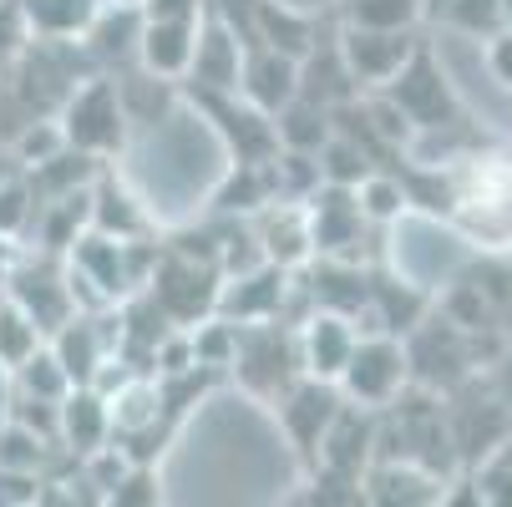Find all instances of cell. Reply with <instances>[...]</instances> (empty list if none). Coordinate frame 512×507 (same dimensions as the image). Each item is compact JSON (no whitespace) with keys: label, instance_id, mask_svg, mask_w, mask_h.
Returning a JSON list of instances; mask_svg holds the SVG:
<instances>
[{"label":"cell","instance_id":"6da1fadb","mask_svg":"<svg viewBox=\"0 0 512 507\" xmlns=\"http://www.w3.org/2000/svg\"><path fill=\"white\" fill-rule=\"evenodd\" d=\"M457 229L487 249H512V158L472 153L452 173V213Z\"/></svg>","mask_w":512,"mask_h":507},{"label":"cell","instance_id":"7a4b0ae2","mask_svg":"<svg viewBox=\"0 0 512 507\" xmlns=\"http://www.w3.org/2000/svg\"><path fill=\"white\" fill-rule=\"evenodd\" d=\"M61 137L66 148H77L87 158H112L127 142V112H122L117 82L87 77L82 87H71L61 97Z\"/></svg>","mask_w":512,"mask_h":507},{"label":"cell","instance_id":"3957f363","mask_svg":"<svg viewBox=\"0 0 512 507\" xmlns=\"http://www.w3.org/2000/svg\"><path fill=\"white\" fill-rule=\"evenodd\" d=\"M406 376H411V355L401 350L391 330H376V335H355V350L345 360V371L335 376V386H340V401L376 411L401 396Z\"/></svg>","mask_w":512,"mask_h":507},{"label":"cell","instance_id":"277c9868","mask_svg":"<svg viewBox=\"0 0 512 507\" xmlns=\"http://www.w3.org/2000/svg\"><path fill=\"white\" fill-rule=\"evenodd\" d=\"M386 97L406 112V122H411L416 132H436V127H457V122H462L457 92L447 87L442 66H436L431 51H421V46L406 56V66L386 82Z\"/></svg>","mask_w":512,"mask_h":507},{"label":"cell","instance_id":"5b68a950","mask_svg":"<svg viewBox=\"0 0 512 507\" xmlns=\"http://www.w3.org/2000/svg\"><path fill=\"white\" fill-rule=\"evenodd\" d=\"M0 289L31 315V325L41 330V340L66 325L71 315H77V300H71V284H66V269H56L46 254L41 259H16L11 274L0 279Z\"/></svg>","mask_w":512,"mask_h":507},{"label":"cell","instance_id":"8992f818","mask_svg":"<svg viewBox=\"0 0 512 507\" xmlns=\"http://www.w3.org/2000/svg\"><path fill=\"white\" fill-rule=\"evenodd\" d=\"M340 66L350 71V82L365 87H386L396 71L406 66V56L416 51L411 31H376V26H345L340 31Z\"/></svg>","mask_w":512,"mask_h":507},{"label":"cell","instance_id":"52a82bcc","mask_svg":"<svg viewBox=\"0 0 512 507\" xmlns=\"http://www.w3.org/2000/svg\"><path fill=\"white\" fill-rule=\"evenodd\" d=\"M350 350H355V325L345 310L320 305L315 315H305V325L295 335V355H300V371L310 381H335L345 371Z\"/></svg>","mask_w":512,"mask_h":507},{"label":"cell","instance_id":"ba28073f","mask_svg":"<svg viewBox=\"0 0 512 507\" xmlns=\"http://www.w3.org/2000/svg\"><path fill=\"white\" fill-rule=\"evenodd\" d=\"M295 92H300V61H295V56H284V51H274V46L244 51L234 97H244L249 107H259V112L274 117Z\"/></svg>","mask_w":512,"mask_h":507},{"label":"cell","instance_id":"9c48e42d","mask_svg":"<svg viewBox=\"0 0 512 507\" xmlns=\"http://www.w3.org/2000/svg\"><path fill=\"white\" fill-rule=\"evenodd\" d=\"M254 239H259L264 259H269V264H279V269H300V264L315 254L305 203H295V198H269V203L259 208Z\"/></svg>","mask_w":512,"mask_h":507},{"label":"cell","instance_id":"30bf717a","mask_svg":"<svg viewBox=\"0 0 512 507\" xmlns=\"http://www.w3.org/2000/svg\"><path fill=\"white\" fill-rule=\"evenodd\" d=\"M112 442V416H107V401L97 386H71L61 401H56V447L61 452H97Z\"/></svg>","mask_w":512,"mask_h":507},{"label":"cell","instance_id":"8fae6325","mask_svg":"<svg viewBox=\"0 0 512 507\" xmlns=\"http://www.w3.org/2000/svg\"><path fill=\"white\" fill-rule=\"evenodd\" d=\"M198 21L203 16H178V21H142L137 31V66L153 71L163 82L188 77V61L198 46Z\"/></svg>","mask_w":512,"mask_h":507},{"label":"cell","instance_id":"7c38bea8","mask_svg":"<svg viewBox=\"0 0 512 507\" xmlns=\"http://www.w3.org/2000/svg\"><path fill=\"white\" fill-rule=\"evenodd\" d=\"M305 219H310V244L315 254H345L360 239V208H355V188L340 183H320L305 203Z\"/></svg>","mask_w":512,"mask_h":507},{"label":"cell","instance_id":"4fadbf2b","mask_svg":"<svg viewBox=\"0 0 512 507\" xmlns=\"http://www.w3.org/2000/svg\"><path fill=\"white\" fill-rule=\"evenodd\" d=\"M239 61H244V46H239L234 26H224L218 16H203L198 46H193V61H188V82H198L203 92H234L239 87Z\"/></svg>","mask_w":512,"mask_h":507},{"label":"cell","instance_id":"5bb4252c","mask_svg":"<svg viewBox=\"0 0 512 507\" xmlns=\"http://www.w3.org/2000/svg\"><path fill=\"white\" fill-rule=\"evenodd\" d=\"M340 416V386L335 381H300L295 391L284 396V406H279V421H284V431L295 437V447L310 457L315 447H320V437L330 431V421Z\"/></svg>","mask_w":512,"mask_h":507},{"label":"cell","instance_id":"9a60e30c","mask_svg":"<svg viewBox=\"0 0 512 507\" xmlns=\"http://www.w3.org/2000/svg\"><path fill=\"white\" fill-rule=\"evenodd\" d=\"M46 345H51V355L61 360V371H66L71 386H92V376L102 371V360L112 355L107 340H102V325H97L87 310H77L66 325H56V330L46 335Z\"/></svg>","mask_w":512,"mask_h":507},{"label":"cell","instance_id":"2e32d148","mask_svg":"<svg viewBox=\"0 0 512 507\" xmlns=\"http://www.w3.org/2000/svg\"><path fill=\"white\" fill-rule=\"evenodd\" d=\"M87 229L112 234V239H142L148 234V213L132 198V188L117 173H97L92 178V208H87Z\"/></svg>","mask_w":512,"mask_h":507},{"label":"cell","instance_id":"e0dca14e","mask_svg":"<svg viewBox=\"0 0 512 507\" xmlns=\"http://www.w3.org/2000/svg\"><path fill=\"white\" fill-rule=\"evenodd\" d=\"M31 41H71L92 26L102 0H16Z\"/></svg>","mask_w":512,"mask_h":507},{"label":"cell","instance_id":"ac0fdd59","mask_svg":"<svg viewBox=\"0 0 512 507\" xmlns=\"http://www.w3.org/2000/svg\"><path fill=\"white\" fill-rule=\"evenodd\" d=\"M310 11H300V6H289V0H254V36H259V46H274V51H284V56H310L315 51V41H310Z\"/></svg>","mask_w":512,"mask_h":507},{"label":"cell","instance_id":"d6986e66","mask_svg":"<svg viewBox=\"0 0 512 507\" xmlns=\"http://www.w3.org/2000/svg\"><path fill=\"white\" fill-rule=\"evenodd\" d=\"M274 137L279 148H295V153H320L325 142L335 137L330 132V107L315 102V97H289L279 112H274Z\"/></svg>","mask_w":512,"mask_h":507},{"label":"cell","instance_id":"ffe728a7","mask_svg":"<svg viewBox=\"0 0 512 507\" xmlns=\"http://www.w3.org/2000/svg\"><path fill=\"white\" fill-rule=\"evenodd\" d=\"M360 487H371L365 497H376V502H442V497H447L442 477L421 472L416 462H406V467H396V462H381V467H376L371 477H365Z\"/></svg>","mask_w":512,"mask_h":507},{"label":"cell","instance_id":"44dd1931","mask_svg":"<svg viewBox=\"0 0 512 507\" xmlns=\"http://www.w3.org/2000/svg\"><path fill=\"white\" fill-rule=\"evenodd\" d=\"M11 376H16V391L41 396V401H61V396L71 391V381H66V371H61V360L51 355V345H46V340L21 360V366H16Z\"/></svg>","mask_w":512,"mask_h":507},{"label":"cell","instance_id":"7402d4cb","mask_svg":"<svg viewBox=\"0 0 512 507\" xmlns=\"http://www.w3.org/2000/svg\"><path fill=\"white\" fill-rule=\"evenodd\" d=\"M355 208H360V219H371V224H396L401 213L411 208L406 203V183H396L386 173H365L355 183Z\"/></svg>","mask_w":512,"mask_h":507},{"label":"cell","instance_id":"603a6c76","mask_svg":"<svg viewBox=\"0 0 512 507\" xmlns=\"http://www.w3.org/2000/svg\"><path fill=\"white\" fill-rule=\"evenodd\" d=\"M421 21V0H345V26L411 31Z\"/></svg>","mask_w":512,"mask_h":507},{"label":"cell","instance_id":"cb8c5ba5","mask_svg":"<svg viewBox=\"0 0 512 507\" xmlns=\"http://www.w3.org/2000/svg\"><path fill=\"white\" fill-rule=\"evenodd\" d=\"M36 345H41V330L31 325V315L6 295V289H0V360H6V366L16 371Z\"/></svg>","mask_w":512,"mask_h":507},{"label":"cell","instance_id":"d4e9b609","mask_svg":"<svg viewBox=\"0 0 512 507\" xmlns=\"http://www.w3.org/2000/svg\"><path fill=\"white\" fill-rule=\"evenodd\" d=\"M507 16H512L507 0H447V21H452L457 31H467V36H482V41H487L492 31L512 26Z\"/></svg>","mask_w":512,"mask_h":507},{"label":"cell","instance_id":"484cf974","mask_svg":"<svg viewBox=\"0 0 512 507\" xmlns=\"http://www.w3.org/2000/svg\"><path fill=\"white\" fill-rule=\"evenodd\" d=\"M31 213H36V188L21 173H6L0 178V234L21 239L26 224H31Z\"/></svg>","mask_w":512,"mask_h":507},{"label":"cell","instance_id":"4316f807","mask_svg":"<svg viewBox=\"0 0 512 507\" xmlns=\"http://www.w3.org/2000/svg\"><path fill=\"white\" fill-rule=\"evenodd\" d=\"M365 173V153L355 148V142H345V137H330L325 148H320V183H340V188H355Z\"/></svg>","mask_w":512,"mask_h":507},{"label":"cell","instance_id":"83f0119b","mask_svg":"<svg viewBox=\"0 0 512 507\" xmlns=\"http://www.w3.org/2000/svg\"><path fill=\"white\" fill-rule=\"evenodd\" d=\"M61 148H66L61 122H31V127L21 132V142H16V158H21L26 168H41V163H51Z\"/></svg>","mask_w":512,"mask_h":507},{"label":"cell","instance_id":"f1b7e54d","mask_svg":"<svg viewBox=\"0 0 512 507\" xmlns=\"http://www.w3.org/2000/svg\"><path fill=\"white\" fill-rule=\"evenodd\" d=\"M487 71H492V82L502 92H512V26L487 36Z\"/></svg>","mask_w":512,"mask_h":507},{"label":"cell","instance_id":"f546056e","mask_svg":"<svg viewBox=\"0 0 512 507\" xmlns=\"http://www.w3.org/2000/svg\"><path fill=\"white\" fill-rule=\"evenodd\" d=\"M142 21H178V16H203V0H137Z\"/></svg>","mask_w":512,"mask_h":507},{"label":"cell","instance_id":"4dcf8cb0","mask_svg":"<svg viewBox=\"0 0 512 507\" xmlns=\"http://www.w3.org/2000/svg\"><path fill=\"white\" fill-rule=\"evenodd\" d=\"M11 391H16V376H11L6 360H0V421H6V411H11Z\"/></svg>","mask_w":512,"mask_h":507},{"label":"cell","instance_id":"1f68e13d","mask_svg":"<svg viewBox=\"0 0 512 507\" xmlns=\"http://www.w3.org/2000/svg\"><path fill=\"white\" fill-rule=\"evenodd\" d=\"M11 264H16V239H6V234H0V279L11 274Z\"/></svg>","mask_w":512,"mask_h":507},{"label":"cell","instance_id":"d6a6232c","mask_svg":"<svg viewBox=\"0 0 512 507\" xmlns=\"http://www.w3.org/2000/svg\"><path fill=\"white\" fill-rule=\"evenodd\" d=\"M289 6H300V11H315V6H330V0H289Z\"/></svg>","mask_w":512,"mask_h":507},{"label":"cell","instance_id":"836d02e7","mask_svg":"<svg viewBox=\"0 0 512 507\" xmlns=\"http://www.w3.org/2000/svg\"><path fill=\"white\" fill-rule=\"evenodd\" d=\"M112 6H137V0H112Z\"/></svg>","mask_w":512,"mask_h":507},{"label":"cell","instance_id":"e575fe53","mask_svg":"<svg viewBox=\"0 0 512 507\" xmlns=\"http://www.w3.org/2000/svg\"><path fill=\"white\" fill-rule=\"evenodd\" d=\"M6 173H16V168H6V163H0V178H6Z\"/></svg>","mask_w":512,"mask_h":507}]
</instances>
